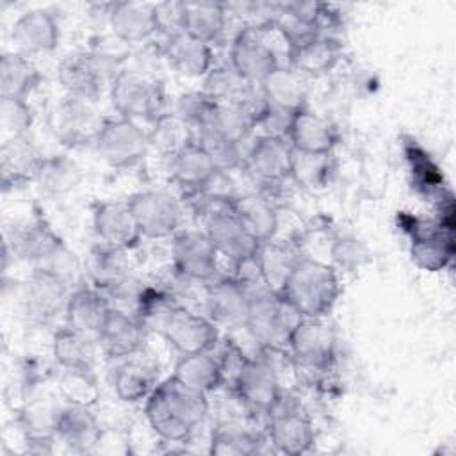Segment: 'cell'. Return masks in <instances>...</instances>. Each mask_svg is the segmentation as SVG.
Returning <instances> with one entry per match:
<instances>
[{"label":"cell","instance_id":"cell-5","mask_svg":"<svg viewBox=\"0 0 456 456\" xmlns=\"http://www.w3.org/2000/svg\"><path fill=\"white\" fill-rule=\"evenodd\" d=\"M273 21L262 25H244L230 46V66L248 82L262 84L274 71L285 68L280 50L271 43Z\"/></svg>","mask_w":456,"mask_h":456},{"label":"cell","instance_id":"cell-25","mask_svg":"<svg viewBox=\"0 0 456 456\" xmlns=\"http://www.w3.org/2000/svg\"><path fill=\"white\" fill-rule=\"evenodd\" d=\"M11 39L16 52L30 57L57 48L61 30L55 16L46 9H30L23 12L12 25Z\"/></svg>","mask_w":456,"mask_h":456},{"label":"cell","instance_id":"cell-46","mask_svg":"<svg viewBox=\"0 0 456 456\" xmlns=\"http://www.w3.org/2000/svg\"><path fill=\"white\" fill-rule=\"evenodd\" d=\"M331 155H305L294 151L292 176L297 183L321 185L328 178Z\"/></svg>","mask_w":456,"mask_h":456},{"label":"cell","instance_id":"cell-16","mask_svg":"<svg viewBox=\"0 0 456 456\" xmlns=\"http://www.w3.org/2000/svg\"><path fill=\"white\" fill-rule=\"evenodd\" d=\"M294 148L287 137L260 135L246 150L242 167L260 185H280L292 176Z\"/></svg>","mask_w":456,"mask_h":456},{"label":"cell","instance_id":"cell-29","mask_svg":"<svg viewBox=\"0 0 456 456\" xmlns=\"http://www.w3.org/2000/svg\"><path fill=\"white\" fill-rule=\"evenodd\" d=\"M164 57L167 59L169 66L183 77H207L214 62L210 45L182 30L169 34L164 45Z\"/></svg>","mask_w":456,"mask_h":456},{"label":"cell","instance_id":"cell-32","mask_svg":"<svg viewBox=\"0 0 456 456\" xmlns=\"http://www.w3.org/2000/svg\"><path fill=\"white\" fill-rule=\"evenodd\" d=\"M342 57V45L331 36H315L289 53V68L303 77H321L331 71Z\"/></svg>","mask_w":456,"mask_h":456},{"label":"cell","instance_id":"cell-38","mask_svg":"<svg viewBox=\"0 0 456 456\" xmlns=\"http://www.w3.org/2000/svg\"><path fill=\"white\" fill-rule=\"evenodd\" d=\"M260 86L269 107H274L290 114H296L297 110L306 107L305 103L306 87H305L303 75H299L289 66L274 71Z\"/></svg>","mask_w":456,"mask_h":456},{"label":"cell","instance_id":"cell-26","mask_svg":"<svg viewBox=\"0 0 456 456\" xmlns=\"http://www.w3.org/2000/svg\"><path fill=\"white\" fill-rule=\"evenodd\" d=\"M287 141L297 153L331 155L338 142V130L331 121L305 107L292 116Z\"/></svg>","mask_w":456,"mask_h":456},{"label":"cell","instance_id":"cell-37","mask_svg":"<svg viewBox=\"0 0 456 456\" xmlns=\"http://www.w3.org/2000/svg\"><path fill=\"white\" fill-rule=\"evenodd\" d=\"M173 376L200 392L210 394L224 385V374L219 358L212 351L182 354L175 365Z\"/></svg>","mask_w":456,"mask_h":456},{"label":"cell","instance_id":"cell-21","mask_svg":"<svg viewBox=\"0 0 456 456\" xmlns=\"http://www.w3.org/2000/svg\"><path fill=\"white\" fill-rule=\"evenodd\" d=\"M93 230L102 244L132 249L142 239L126 201H98L93 205Z\"/></svg>","mask_w":456,"mask_h":456},{"label":"cell","instance_id":"cell-10","mask_svg":"<svg viewBox=\"0 0 456 456\" xmlns=\"http://www.w3.org/2000/svg\"><path fill=\"white\" fill-rule=\"evenodd\" d=\"M105 119L98 116L93 102L75 96H62L48 110V128L52 135L64 146L77 148L94 142Z\"/></svg>","mask_w":456,"mask_h":456},{"label":"cell","instance_id":"cell-7","mask_svg":"<svg viewBox=\"0 0 456 456\" xmlns=\"http://www.w3.org/2000/svg\"><path fill=\"white\" fill-rule=\"evenodd\" d=\"M267 415V440L276 452L297 456L315 444V429L301 404L283 392Z\"/></svg>","mask_w":456,"mask_h":456},{"label":"cell","instance_id":"cell-11","mask_svg":"<svg viewBox=\"0 0 456 456\" xmlns=\"http://www.w3.org/2000/svg\"><path fill=\"white\" fill-rule=\"evenodd\" d=\"M126 203L146 239H167L182 230V203L167 191H141L132 194Z\"/></svg>","mask_w":456,"mask_h":456},{"label":"cell","instance_id":"cell-12","mask_svg":"<svg viewBox=\"0 0 456 456\" xmlns=\"http://www.w3.org/2000/svg\"><path fill=\"white\" fill-rule=\"evenodd\" d=\"M93 144L110 167H128L146 155L150 139L137 121L119 116L103 121Z\"/></svg>","mask_w":456,"mask_h":456},{"label":"cell","instance_id":"cell-40","mask_svg":"<svg viewBox=\"0 0 456 456\" xmlns=\"http://www.w3.org/2000/svg\"><path fill=\"white\" fill-rule=\"evenodd\" d=\"M123 253V249H116L102 242L91 248L86 260V271L93 287L107 292L125 276H128V265Z\"/></svg>","mask_w":456,"mask_h":456},{"label":"cell","instance_id":"cell-24","mask_svg":"<svg viewBox=\"0 0 456 456\" xmlns=\"http://www.w3.org/2000/svg\"><path fill=\"white\" fill-rule=\"evenodd\" d=\"M45 155L28 135L2 141L0 146V173L4 191L36 182Z\"/></svg>","mask_w":456,"mask_h":456},{"label":"cell","instance_id":"cell-8","mask_svg":"<svg viewBox=\"0 0 456 456\" xmlns=\"http://www.w3.org/2000/svg\"><path fill=\"white\" fill-rule=\"evenodd\" d=\"M237 399L251 411L267 413L281 395L278 369L265 351L244 360L230 383Z\"/></svg>","mask_w":456,"mask_h":456},{"label":"cell","instance_id":"cell-31","mask_svg":"<svg viewBox=\"0 0 456 456\" xmlns=\"http://www.w3.org/2000/svg\"><path fill=\"white\" fill-rule=\"evenodd\" d=\"M157 383L159 367L148 358H141L137 354L123 358L112 376L114 392L123 403L146 401Z\"/></svg>","mask_w":456,"mask_h":456},{"label":"cell","instance_id":"cell-4","mask_svg":"<svg viewBox=\"0 0 456 456\" xmlns=\"http://www.w3.org/2000/svg\"><path fill=\"white\" fill-rule=\"evenodd\" d=\"M110 102L121 118L134 121H157L166 110V91L160 80L135 71H118L109 86Z\"/></svg>","mask_w":456,"mask_h":456},{"label":"cell","instance_id":"cell-41","mask_svg":"<svg viewBox=\"0 0 456 456\" xmlns=\"http://www.w3.org/2000/svg\"><path fill=\"white\" fill-rule=\"evenodd\" d=\"M148 139L150 148L157 150L164 159H169L196 142V130L180 116L167 112L151 123Z\"/></svg>","mask_w":456,"mask_h":456},{"label":"cell","instance_id":"cell-22","mask_svg":"<svg viewBox=\"0 0 456 456\" xmlns=\"http://www.w3.org/2000/svg\"><path fill=\"white\" fill-rule=\"evenodd\" d=\"M102 435L103 429L91 406L62 404L55 424V442H61L69 452L87 454L96 451Z\"/></svg>","mask_w":456,"mask_h":456},{"label":"cell","instance_id":"cell-43","mask_svg":"<svg viewBox=\"0 0 456 456\" xmlns=\"http://www.w3.org/2000/svg\"><path fill=\"white\" fill-rule=\"evenodd\" d=\"M59 394L66 403L94 406L100 397L98 381L94 370H80V369H62L59 378Z\"/></svg>","mask_w":456,"mask_h":456},{"label":"cell","instance_id":"cell-6","mask_svg":"<svg viewBox=\"0 0 456 456\" xmlns=\"http://www.w3.org/2000/svg\"><path fill=\"white\" fill-rule=\"evenodd\" d=\"M287 354L305 370H330L337 358L335 328L326 317H301L290 333Z\"/></svg>","mask_w":456,"mask_h":456},{"label":"cell","instance_id":"cell-36","mask_svg":"<svg viewBox=\"0 0 456 456\" xmlns=\"http://www.w3.org/2000/svg\"><path fill=\"white\" fill-rule=\"evenodd\" d=\"M41 84V73L36 64L23 53L12 50L0 57V96L21 98L37 89Z\"/></svg>","mask_w":456,"mask_h":456},{"label":"cell","instance_id":"cell-34","mask_svg":"<svg viewBox=\"0 0 456 456\" xmlns=\"http://www.w3.org/2000/svg\"><path fill=\"white\" fill-rule=\"evenodd\" d=\"M301 256V251L292 242L271 239L258 246L255 262L265 285L280 292Z\"/></svg>","mask_w":456,"mask_h":456},{"label":"cell","instance_id":"cell-39","mask_svg":"<svg viewBox=\"0 0 456 456\" xmlns=\"http://www.w3.org/2000/svg\"><path fill=\"white\" fill-rule=\"evenodd\" d=\"M262 444L264 440L255 429L237 420H224L212 429L208 452L217 456H249L260 452Z\"/></svg>","mask_w":456,"mask_h":456},{"label":"cell","instance_id":"cell-42","mask_svg":"<svg viewBox=\"0 0 456 456\" xmlns=\"http://www.w3.org/2000/svg\"><path fill=\"white\" fill-rule=\"evenodd\" d=\"M82 180V169L66 155L45 157L37 173V185L48 196H64Z\"/></svg>","mask_w":456,"mask_h":456},{"label":"cell","instance_id":"cell-20","mask_svg":"<svg viewBox=\"0 0 456 456\" xmlns=\"http://www.w3.org/2000/svg\"><path fill=\"white\" fill-rule=\"evenodd\" d=\"M148 331V326L135 314L112 306L100 330L98 344L109 358L123 360L144 349Z\"/></svg>","mask_w":456,"mask_h":456},{"label":"cell","instance_id":"cell-35","mask_svg":"<svg viewBox=\"0 0 456 456\" xmlns=\"http://www.w3.org/2000/svg\"><path fill=\"white\" fill-rule=\"evenodd\" d=\"M98 340L64 326L53 333L52 354L62 369L94 370Z\"/></svg>","mask_w":456,"mask_h":456},{"label":"cell","instance_id":"cell-14","mask_svg":"<svg viewBox=\"0 0 456 456\" xmlns=\"http://www.w3.org/2000/svg\"><path fill=\"white\" fill-rule=\"evenodd\" d=\"M69 294V281L66 278L34 267L21 289L23 314L36 324H46L57 314L64 312Z\"/></svg>","mask_w":456,"mask_h":456},{"label":"cell","instance_id":"cell-13","mask_svg":"<svg viewBox=\"0 0 456 456\" xmlns=\"http://www.w3.org/2000/svg\"><path fill=\"white\" fill-rule=\"evenodd\" d=\"M171 242L173 271L189 281L208 283L217 278V256L214 244L205 232L180 230Z\"/></svg>","mask_w":456,"mask_h":456},{"label":"cell","instance_id":"cell-17","mask_svg":"<svg viewBox=\"0 0 456 456\" xmlns=\"http://www.w3.org/2000/svg\"><path fill=\"white\" fill-rule=\"evenodd\" d=\"M411 228H404L411 235L410 256L411 262L428 273H438L445 269L454 256L452 223L438 219L436 224L426 226L417 219L408 217Z\"/></svg>","mask_w":456,"mask_h":456},{"label":"cell","instance_id":"cell-19","mask_svg":"<svg viewBox=\"0 0 456 456\" xmlns=\"http://www.w3.org/2000/svg\"><path fill=\"white\" fill-rule=\"evenodd\" d=\"M207 317L219 328H244L249 315V297L235 276H217L205 283Z\"/></svg>","mask_w":456,"mask_h":456},{"label":"cell","instance_id":"cell-3","mask_svg":"<svg viewBox=\"0 0 456 456\" xmlns=\"http://www.w3.org/2000/svg\"><path fill=\"white\" fill-rule=\"evenodd\" d=\"M301 317H328L340 296V281L333 265L301 256L278 292Z\"/></svg>","mask_w":456,"mask_h":456},{"label":"cell","instance_id":"cell-33","mask_svg":"<svg viewBox=\"0 0 456 456\" xmlns=\"http://www.w3.org/2000/svg\"><path fill=\"white\" fill-rule=\"evenodd\" d=\"M230 208L244 224V228L262 244L274 239L278 230V214L267 194L246 192L237 194L230 201Z\"/></svg>","mask_w":456,"mask_h":456},{"label":"cell","instance_id":"cell-23","mask_svg":"<svg viewBox=\"0 0 456 456\" xmlns=\"http://www.w3.org/2000/svg\"><path fill=\"white\" fill-rule=\"evenodd\" d=\"M107 23L112 36L125 45L148 41L160 28L159 5L148 2L110 4Z\"/></svg>","mask_w":456,"mask_h":456},{"label":"cell","instance_id":"cell-45","mask_svg":"<svg viewBox=\"0 0 456 456\" xmlns=\"http://www.w3.org/2000/svg\"><path fill=\"white\" fill-rule=\"evenodd\" d=\"M216 103L217 100H214L207 91H191L176 100L173 114L180 116L194 130H198V126L207 119Z\"/></svg>","mask_w":456,"mask_h":456},{"label":"cell","instance_id":"cell-28","mask_svg":"<svg viewBox=\"0 0 456 456\" xmlns=\"http://www.w3.org/2000/svg\"><path fill=\"white\" fill-rule=\"evenodd\" d=\"M167 160L173 182L189 196L200 192L219 171L210 153L198 141Z\"/></svg>","mask_w":456,"mask_h":456},{"label":"cell","instance_id":"cell-27","mask_svg":"<svg viewBox=\"0 0 456 456\" xmlns=\"http://www.w3.org/2000/svg\"><path fill=\"white\" fill-rule=\"evenodd\" d=\"M110 308L112 306L107 296L96 287L93 285L77 287L71 290L64 308L66 326L98 340L100 330L103 328V322Z\"/></svg>","mask_w":456,"mask_h":456},{"label":"cell","instance_id":"cell-30","mask_svg":"<svg viewBox=\"0 0 456 456\" xmlns=\"http://www.w3.org/2000/svg\"><path fill=\"white\" fill-rule=\"evenodd\" d=\"M226 27V5L219 2H178V30L210 45Z\"/></svg>","mask_w":456,"mask_h":456},{"label":"cell","instance_id":"cell-9","mask_svg":"<svg viewBox=\"0 0 456 456\" xmlns=\"http://www.w3.org/2000/svg\"><path fill=\"white\" fill-rule=\"evenodd\" d=\"M205 233L216 251L226 256L233 267L255 258L260 242L244 228L230 208V203H212L203 207Z\"/></svg>","mask_w":456,"mask_h":456},{"label":"cell","instance_id":"cell-47","mask_svg":"<svg viewBox=\"0 0 456 456\" xmlns=\"http://www.w3.org/2000/svg\"><path fill=\"white\" fill-rule=\"evenodd\" d=\"M331 256L340 267L356 269L367 260L369 253H367V248L362 240H358L353 235H344V237H338L333 242Z\"/></svg>","mask_w":456,"mask_h":456},{"label":"cell","instance_id":"cell-15","mask_svg":"<svg viewBox=\"0 0 456 456\" xmlns=\"http://www.w3.org/2000/svg\"><path fill=\"white\" fill-rule=\"evenodd\" d=\"M159 331L180 354L212 351L219 344V328L207 315L196 314L180 303L171 308Z\"/></svg>","mask_w":456,"mask_h":456},{"label":"cell","instance_id":"cell-44","mask_svg":"<svg viewBox=\"0 0 456 456\" xmlns=\"http://www.w3.org/2000/svg\"><path fill=\"white\" fill-rule=\"evenodd\" d=\"M34 123V110L21 98L0 96V126L5 139L27 135Z\"/></svg>","mask_w":456,"mask_h":456},{"label":"cell","instance_id":"cell-2","mask_svg":"<svg viewBox=\"0 0 456 456\" xmlns=\"http://www.w3.org/2000/svg\"><path fill=\"white\" fill-rule=\"evenodd\" d=\"M5 248L11 249L12 256L66 280H71L78 269L77 255L66 248L64 240L39 214L11 226L5 233Z\"/></svg>","mask_w":456,"mask_h":456},{"label":"cell","instance_id":"cell-18","mask_svg":"<svg viewBox=\"0 0 456 456\" xmlns=\"http://www.w3.org/2000/svg\"><path fill=\"white\" fill-rule=\"evenodd\" d=\"M109 71L110 66L93 52H78L61 61L57 77L66 94L94 103L105 89Z\"/></svg>","mask_w":456,"mask_h":456},{"label":"cell","instance_id":"cell-1","mask_svg":"<svg viewBox=\"0 0 456 456\" xmlns=\"http://www.w3.org/2000/svg\"><path fill=\"white\" fill-rule=\"evenodd\" d=\"M208 415V394L191 388L173 374L146 397L144 417L153 435L166 444H187Z\"/></svg>","mask_w":456,"mask_h":456}]
</instances>
